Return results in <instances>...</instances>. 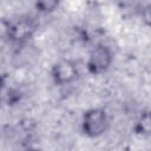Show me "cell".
Listing matches in <instances>:
<instances>
[{
    "label": "cell",
    "mask_w": 151,
    "mask_h": 151,
    "mask_svg": "<svg viewBox=\"0 0 151 151\" xmlns=\"http://www.w3.org/2000/svg\"><path fill=\"white\" fill-rule=\"evenodd\" d=\"M107 127V114L104 109L96 107L85 112L83 118V131L88 137L101 136Z\"/></svg>",
    "instance_id": "obj_1"
},
{
    "label": "cell",
    "mask_w": 151,
    "mask_h": 151,
    "mask_svg": "<svg viewBox=\"0 0 151 151\" xmlns=\"http://www.w3.org/2000/svg\"><path fill=\"white\" fill-rule=\"evenodd\" d=\"M112 52L110 47H107L104 44H98L96 47L92 48L88 61H87V68L92 74H100L106 72L111 64H112Z\"/></svg>",
    "instance_id": "obj_2"
},
{
    "label": "cell",
    "mask_w": 151,
    "mask_h": 151,
    "mask_svg": "<svg viewBox=\"0 0 151 151\" xmlns=\"http://www.w3.org/2000/svg\"><path fill=\"white\" fill-rule=\"evenodd\" d=\"M79 76L77 64L70 59H61L52 67V78L57 85H67Z\"/></svg>",
    "instance_id": "obj_3"
},
{
    "label": "cell",
    "mask_w": 151,
    "mask_h": 151,
    "mask_svg": "<svg viewBox=\"0 0 151 151\" xmlns=\"http://www.w3.org/2000/svg\"><path fill=\"white\" fill-rule=\"evenodd\" d=\"M34 24L29 18L19 19L9 27V37L15 41H25L31 38V35L34 32Z\"/></svg>",
    "instance_id": "obj_4"
},
{
    "label": "cell",
    "mask_w": 151,
    "mask_h": 151,
    "mask_svg": "<svg viewBox=\"0 0 151 151\" xmlns=\"http://www.w3.org/2000/svg\"><path fill=\"white\" fill-rule=\"evenodd\" d=\"M57 6H58V2L57 1H39V2L35 4V7L40 12H50V11H53Z\"/></svg>",
    "instance_id": "obj_5"
},
{
    "label": "cell",
    "mask_w": 151,
    "mask_h": 151,
    "mask_svg": "<svg viewBox=\"0 0 151 151\" xmlns=\"http://www.w3.org/2000/svg\"><path fill=\"white\" fill-rule=\"evenodd\" d=\"M150 131V117L146 113L144 117H142V133H147Z\"/></svg>",
    "instance_id": "obj_6"
},
{
    "label": "cell",
    "mask_w": 151,
    "mask_h": 151,
    "mask_svg": "<svg viewBox=\"0 0 151 151\" xmlns=\"http://www.w3.org/2000/svg\"><path fill=\"white\" fill-rule=\"evenodd\" d=\"M4 87H5V78L2 74H0V93L2 92Z\"/></svg>",
    "instance_id": "obj_7"
}]
</instances>
